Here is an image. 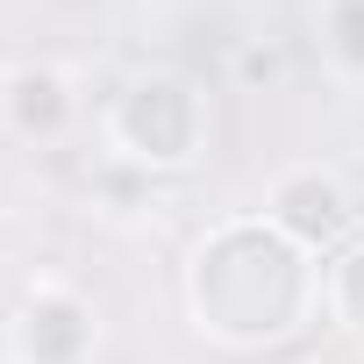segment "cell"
<instances>
[{"instance_id":"cell-1","label":"cell","mask_w":364,"mask_h":364,"mask_svg":"<svg viewBox=\"0 0 364 364\" xmlns=\"http://www.w3.org/2000/svg\"><path fill=\"white\" fill-rule=\"evenodd\" d=\"M314 250H300L286 229L272 222H229L215 229L193 264H186V300L193 321L215 343L257 350V343H286L307 307H314Z\"/></svg>"},{"instance_id":"cell-2","label":"cell","mask_w":364,"mask_h":364,"mask_svg":"<svg viewBox=\"0 0 364 364\" xmlns=\"http://www.w3.org/2000/svg\"><path fill=\"white\" fill-rule=\"evenodd\" d=\"M114 143L150 164V171H171V164H186L200 150V93L186 79H171V72H150L136 79L122 100H114Z\"/></svg>"},{"instance_id":"cell-3","label":"cell","mask_w":364,"mask_h":364,"mask_svg":"<svg viewBox=\"0 0 364 364\" xmlns=\"http://www.w3.org/2000/svg\"><path fill=\"white\" fill-rule=\"evenodd\" d=\"M264 222L286 229L300 250H328V243L350 236L357 208H350V193L336 186L328 171H286L279 186H272V215H264Z\"/></svg>"},{"instance_id":"cell-4","label":"cell","mask_w":364,"mask_h":364,"mask_svg":"<svg viewBox=\"0 0 364 364\" xmlns=\"http://www.w3.org/2000/svg\"><path fill=\"white\" fill-rule=\"evenodd\" d=\"M15 350L22 364H79L93 350V314L79 293H29L22 321H15Z\"/></svg>"},{"instance_id":"cell-5","label":"cell","mask_w":364,"mask_h":364,"mask_svg":"<svg viewBox=\"0 0 364 364\" xmlns=\"http://www.w3.org/2000/svg\"><path fill=\"white\" fill-rule=\"evenodd\" d=\"M8 122H15L22 136H58V129L72 122L65 79H58V72H15V79H8Z\"/></svg>"},{"instance_id":"cell-6","label":"cell","mask_w":364,"mask_h":364,"mask_svg":"<svg viewBox=\"0 0 364 364\" xmlns=\"http://www.w3.org/2000/svg\"><path fill=\"white\" fill-rule=\"evenodd\" d=\"M321 43L343 72L364 79V0H328V15H321Z\"/></svg>"},{"instance_id":"cell-7","label":"cell","mask_w":364,"mask_h":364,"mask_svg":"<svg viewBox=\"0 0 364 364\" xmlns=\"http://www.w3.org/2000/svg\"><path fill=\"white\" fill-rule=\"evenodd\" d=\"M328 307H336V321H343L350 336H364V236L336 257V272H328Z\"/></svg>"},{"instance_id":"cell-8","label":"cell","mask_w":364,"mask_h":364,"mask_svg":"<svg viewBox=\"0 0 364 364\" xmlns=\"http://www.w3.org/2000/svg\"><path fill=\"white\" fill-rule=\"evenodd\" d=\"M243 72H250V79H272V72H279V58H272V50H250V58H243Z\"/></svg>"}]
</instances>
